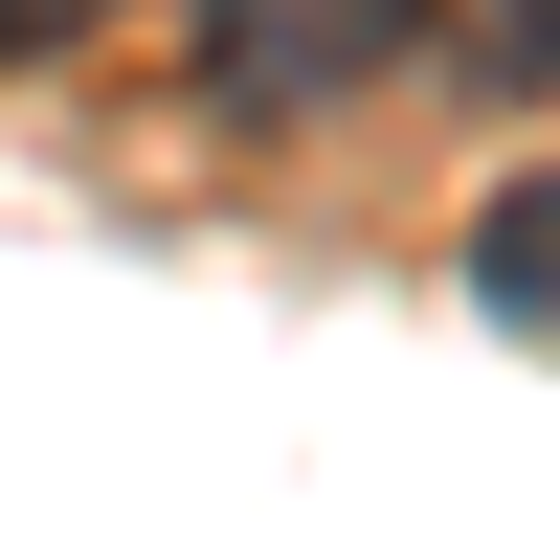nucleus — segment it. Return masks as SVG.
<instances>
[{
  "mask_svg": "<svg viewBox=\"0 0 560 560\" xmlns=\"http://www.w3.org/2000/svg\"><path fill=\"white\" fill-rule=\"evenodd\" d=\"M179 68L224 90V113H337V0H179Z\"/></svg>",
  "mask_w": 560,
  "mask_h": 560,
  "instance_id": "obj_1",
  "label": "nucleus"
},
{
  "mask_svg": "<svg viewBox=\"0 0 560 560\" xmlns=\"http://www.w3.org/2000/svg\"><path fill=\"white\" fill-rule=\"evenodd\" d=\"M471 314H493V337H560V158L471 202Z\"/></svg>",
  "mask_w": 560,
  "mask_h": 560,
  "instance_id": "obj_2",
  "label": "nucleus"
},
{
  "mask_svg": "<svg viewBox=\"0 0 560 560\" xmlns=\"http://www.w3.org/2000/svg\"><path fill=\"white\" fill-rule=\"evenodd\" d=\"M471 45H493L516 90H560V0H471Z\"/></svg>",
  "mask_w": 560,
  "mask_h": 560,
  "instance_id": "obj_3",
  "label": "nucleus"
},
{
  "mask_svg": "<svg viewBox=\"0 0 560 560\" xmlns=\"http://www.w3.org/2000/svg\"><path fill=\"white\" fill-rule=\"evenodd\" d=\"M113 0H0V68H45V45H90Z\"/></svg>",
  "mask_w": 560,
  "mask_h": 560,
  "instance_id": "obj_4",
  "label": "nucleus"
}]
</instances>
